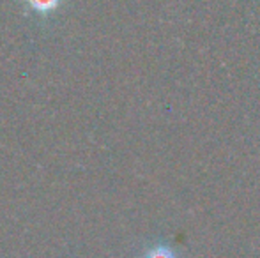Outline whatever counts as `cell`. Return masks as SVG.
Masks as SVG:
<instances>
[{
	"label": "cell",
	"instance_id": "7a4b0ae2",
	"mask_svg": "<svg viewBox=\"0 0 260 258\" xmlns=\"http://www.w3.org/2000/svg\"><path fill=\"white\" fill-rule=\"evenodd\" d=\"M145 258H174V255L170 253V249L163 248V246H157V248L151 249V251L145 255Z\"/></svg>",
	"mask_w": 260,
	"mask_h": 258
},
{
	"label": "cell",
	"instance_id": "6da1fadb",
	"mask_svg": "<svg viewBox=\"0 0 260 258\" xmlns=\"http://www.w3.org/2000/svg\"><path fill=\"white\" fill-rule=\"evenodd\" d=\"M28 6L39 14H50L58 7L60 0H27Z\"/></svg>",
	"mask_w": 260,
	"mask_h": 258
}]
</instances>
